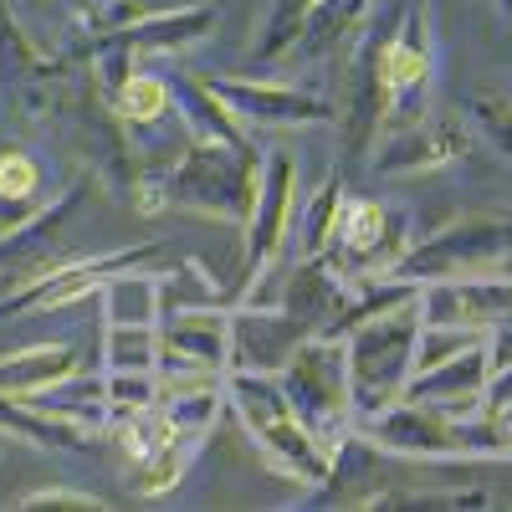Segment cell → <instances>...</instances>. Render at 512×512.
Listing matches in <instances>:
<instances>
[{"label": "cell", "instance_id": "cell-1", "mask_svg": "<svg viewBox=\"0 0 512 512\" xmlns=\"http://www.w3.org/2000/svg\"><path fill=\"white\" fill-rule=\"evenodd\" d=\"M349 436L374 451L410 456V461H502L512 456V436L502 431V420L492 410L456 415V410L405 400V395L384 410L354 415Z\"/></svg>", "mask_w": 512, "mask_h": 512}, {"label": "cell", "instance_id": "cell-2", "mask_svg": "<svg viewBox=\"0 0 512 512\" xmlns=\"http://www.w3.org/2000/svg\"><path fill=\"white\" fill-rule=\"evenodd\" d=\"M169 210H195V216L226 221L246 231L256 190H262V154L251 144H190L164 169Z\"/></svg>", "mask_w": 512, "mask_h": 512}, {"label": "cell", "instance_id": "cell-3", "mask_svg": "<svg viewBox=\"0 0 512 512\" xmlns=\"http://www.w3.org/2000/svg\"><path fill=\"white\" fill-rule=\"evenodd\" d=\"M415 338H420V308L415 303H405L395 313H379V318H364L359 328L344 333L354 415L384 410L405 395V384L415 374Z\"/></svg>", "mask_w": 512, "mask_h": 512}, {"label": "cell", "instance_id": "cell-4", "mask_svg": "<svg viewBox=\"0 0 512 512\" xmlns=\"http://www.w3.org/2000/svg\"><path fill=\"white\" fill-rule=\"evenodd\" d=\"M282 390L287 405L297 410V420L313 425V431L333 446L349 441V425H354V384H349V354H344V338L333 333H313L297 344V354L282 364Z\"/></svg>", "mask_w": 512, "mask_h": 512}, {"label": "cell", "instance_id": "cell-5", "mask_svg": "<svg viewBox=\"0 0 512 512\" xmlns=\"http://www.w3.org/2000/svg\"><path fill=\"white\" fill-rule=\"evenodd\" d=\"M512 262V205L507 210H466L446 221L436 236H415L410 256L400 262V277H472L497 272Z\"/></svg>", "mask_w": 512, "mask_h": 512}, {"label": "cell", "instance_id": "cell-6", "mask_svg": "<svg viewBox=\"0 0 512 512\" xmlns=\"http://www.w3.org/2000/svg\"><path fill=\"white\" fill-rule=\"evenodd\" d=\"M410 246H415V236H410L405 210L369 200V195H349L344 216H338V231H333V246L323 256L338 277L354 282V277H395Z\"/></svg>", "mask_w": 512, "mask_h": 512}, {"label": "cell", "instance_id": "cell-7", "mask_svg": "<svg viewBox=\"0 0 512 512\" xmlns=\"http://www.w3.org/2000/svg\"><path fill=\"white\" fill-rule=\"evenodd\" d=\"M297 154L292 149H267L262 154V190H256V210L241 231L246 251H241V287H236V303L251 282H262L267 272H277L282 262V246L297 226Z\"/></svg>", "mask_w": 512, "mask_h": 512}, {"label": "cell", "instance_id": "cell-8", "mask_svg": "<svg viewBox=\"0 0 512 512\" xmlns=\"http://www.w3.org/2000/svg\"><path fill=\"white\" fill-rule=\"evenodd\" d=\"M466 149H472V128H466V118L456 113H420L410 123H395L384 128L369 164L379 180H410V175H436V169L456 164Z\"/></svg>", "mask_w": 512, "mask_h": 512}, {"label": "cell", "instance_id": "cell-9", "mask_svg": "<svg viewBox=\"0 0 512 512\" xmlns=\"http://www.w3.org/2000/svg\"><path fill=\"white\" fill-rule=\"evenodd\" d=\"M149 256H159V246H128V251H103V256H52L47 267H41L31 282H21L6 303H0V318L11 313H26V308H72L82 297L103 292V282L123 267H144Z\"/></svg>", "mask_w": 512, "mask_h": 512}, {"label": "cell", "instance_id": "cell-10", "mask_svg": "<svg viewBox=\"0 0 512 512\" xmlns=\"http://www.w3.org/2000/svg\"><path fill=\"white\" fill-rule=\"evenodd\" d=\"M420 323H451L472 333H497L512 323V272H472V277H425L420 282Z\"/></svg>", "mask_w": 512, "mask_h": 512}, {"label": "cell", "instance_id": "cell-11", "mask_svg": "<svg viewBox=\"0 0 512 512\" xmlns=\"http://www.w3.org/2000/svg\"><path fill=\"white\" fill-rule=\"evenodd\" d=\"M221 103L246 123V128H318L338 118V103L323 93L292 88V82H251V77H210Z\"/></svg>", "mask_w": 512, "mask_h": 512}, {"label": "cell", "instance_id": "cell-12", "mask_svg": "<svg viewBox=\"0 0 512 512\" xmlns=\"http://www.w3.org/2000/svg\"><path fill=\"white\" fill-rule=\"evenodd\" d=\"M313 338V323L292 318L287 308H231V359L226 369H251V374H282V364L297 354V344Z\"/></svg>", "mask_w": 512, "mask_h": 512}, {"label": "cell", "instance_id": "cell-13", "mask_svg": "<svg viewBox=\"0 0 512 512\" xmlns=\"http://www.w3.org/2000/svg\"><path fill=\"white\" fill-rule=\"evenodd\" d=\"M226 359H231V308H200V313L159 318V364H154V374L226 369Z\"/></svg>", "mask_w": 512, "mask_h": 512}, {"label": "cell", "instance_id": "cell-14", "mask_svg": "<svg viewBox=\"0 0 512 512\" xmlns=\"http://www.w3.org/2000/svg\"><path fill=\"white\" fill-rule=\"evenodd\" d=\"M221 26V6H180V11H149L144 21L123 26V31H93L88 41H103V47H118L123 57H175L200 47L205 36H216Z\"/></svg>", "mask_w": 512, "mask_h": 512}, {"label": "cell", "instance_id": "cell-15", "mask_svg": "<svg viewBox=\"0 0 512 512\" xmlns=\"http://www.w3.org/2000/svg\"><path fill=\"white\" fill-rule=\"evenodd\" d=\"M256 441V451H262V461L272 466V472H282L287 482H328L333 477V461H338V446L323 441L313 425L297 420V410L277 415V420H262V425H251L246 431Z\"/></svg>", "mask_w": 512, "mask_h": 512}, {"label": "cell", "instance_id": "cell-16", "mask_svg": "<svg viewBox=\"0 0 512 512\" xmlns=\"http://www.w3.org/2000/svg\"><path fill=\"white\" fill-rule=\"evenodd\" d=\"M487 379H492V338L441 359V364L415 369L405 384V400H425V405H441L456 415H477L482 395H487Z\"/></svg>", "mask_w": 512, "mask_h": 512}, {"label": "cell", "instance_id": "cell-17", "mask_svg": "<svg viewBox=\"0 0 512 512\" xmlns=\"http://www.w3.org/2000/svg\"><path fill=\"white\" fill-rule=\"evenodd\" d=\"M169 93H175V123L190 144H251L246 123L221 103V93L210 88V77L175 72L169 77Z\"/></svg>", "mask_w": 512, "mask_h": 512}, {"label": "cell", "instance_id": "cell-18", "mask_svg": "<svg viewBox=\"0 0 512 512\" xmlns=\"http://www.w3.org/2000/svg\"><path fill=\"white\" fill-rule=\"evenodd\" d=\"M344 292L349 282L328 267V256H297V267H287L282 292H277V308H287L292 318L313 323V333H323L338 308H344Z\"/></svg>", "mask_w": 512, "mask_h": 512}, {"label": "cell", "instance_id": "cell-19", "mask_svg": "<svg viewBox=\"0 0 512 512\" xmlns=\"http://www.w3.org/2000/svg\"><path fill=\"white\" fill-rule=\"evenodd\" d=\"M36 410H47V415H57V420H67V425H77V431H88V436H98V431H108V395H103V379H88V374H67V379H57L52 390H36V395H26Z\"/></svg>", "mask_w": 512, "mask_h": 512}, {"label": "cell", "instance_id": "cell-20", "mask_svg": "<svg viewBox=\"0 0 512 512\" xmlns=\"http://www.w3.org/2000/svg\"><path fill=\"white\" fill-rule=\"evenodd\" d=\"M0 436L31 441L41 451H88V431H77V425L36 410L26 395H11V390H0Z\"/></svg>", "mask_w": 512, "mask_h": 512}, {"label": "cell", "instance_id": "cell-21", "mask_svg": "<svg viewBox=\"0 0 512 512\" xmlns=\"http://www.w3.org/2000/svg\"><path fill=\"white\" fill-rule=\"evenodd\" d=\"M82 359L72 344H36L26 354H11V359H0V390H11V395H36V390H52L57 379L77 374Z\"/></svg>", "mask_w": 512, "mask_h": 512}, {"label": "cell", "instance_id": "cell-22", "mask_svg": "<svg viewBox=\"0 0 512 512\" xmlns=\"http://www.w3.org/2000/svg\"><path fill=\"white\" fill-rule=\"evenodd\" d=\"M103 323H159V272L149 267H123L98 292Z\"/></svg>", "mask_w": 512, "mask_h": 512}, {"label": "cell", "instance_id": "cell-23", "mask_svg": "<svg viewBox=\"0 0 512 512\" xmlns=\"http://www.w3.org/2000/svg\"><path fill=\"white\" fill-rule=\"evenodd\" d=\"M108 103H113V113L128 123V134H139V128H159V123L175 118V93H169V77L144 72V67L128 77Z\"/></svg>", "mask_w": 512, "mask_h": 512}, {"label": "cell", "instance_id": "cell-24", "mask_svg": "<svg viewBox=\"0 0 512 512\" xmlns=\"http://www.w3.org/2000/svg\"><path fill=\"white\" fill-rule=\"evenodd\" d=\"M318 0H272L262 26H256V41H251V62L256 67H282L297 47V36L308 26V11Z\"/></svg>", "mask_w": 512, "mask_h": 512}, {"label": "cell", "instance_id": "cell-25", "mask_svg": "<svg viewBox=\"0 0 512 512\" xmlns=\"http://www.w3.org/2000/svg\"><path fill=\"white\" fill-rule=\"evenodd\" d=\"M200 308H236V292H221L195 262H175L169 272H159V318Z\"/></svg>", "mask_w": 512, "mask_h": 512}, {"label": "cell", "instance_id": "cell-26", "mask_svg": "<svg viewBox=\"0 0 512 512\" xmlns=\"http://www.w3.org/2000/svg\"><path fill=\"white\" fill-rule=\"evenodd\" d=\"M344 175H328L303 205H297V236H303V256H323L333 246V231H338V216H344Z\"/></svg>", "mask_w": 512, "mask_h": 512}, {"label": "cell", "instance_id": "cell-27", "mask_svg": "<svg viewBox=\"0 0 512 512\" xmlns=\"http://www.w3.org/2000/svg\"><path fill=\"white\" fill-rule=\"evenodd\" d=\"M200 451V436H175V441H164L159 451H149L144 461L128 466V477H134V492L144 497H164V492H175L190 472V461Z\"/></svg>", "mask_w": 512, "mask_h": 512}, {"label": "cell", "instance_id": "cell-28", "mask_svg": "<svg viewBox=\"0 0 512 512\" xmlns=\"http://www.w3.org/2000/svg\"><path fill=\"white\" fill-rule=\"evenodd\" d=\"M159 323H103V369H154Z\"/></svg>", "mask_w": 512, "mask_h": 512}, {"label": "cell", "instance_id": "cell-29", "mask_svg": "<svg viewBox=\"0 0 512 512\" xmlns=\"http://www.w3.org/2000/svg\"><path fill=\"white\" fill-rule=\"evenodd\" d=\"M159 405L169 410V420L190 436H210L216 420L226 415V384H200V390H185V395H159Z\"/></svg>", "mask_w": 512, "mask_h": 512}, {"label": "cell", "instance_id": "cell-30", "mask_svg": "<svg viewBox=\"0 0 512 512\" xmlns=\"http://www.w3.org/2000/svg\"><path fill=\"white\" fill-rule=\"evenodd\" d=\"M103 395H108V415H134L144 405L159 400V374L154 369H108L103 374Z\"/></svg>", "mask_w": 512, "mask_h": 512}, {"label": "cell", "instance_id": "cell-31", "mask_svg": "<svg viewBox=\"0 0 512 512\" xmlns=\"http://www.w3.org/2000/svg\"><path fill=\"white\" fill-rule=\"evenodd\" d=\"M466 118L482 128V139L502 159H512V93H497V88L472 93V98H466Z\"/></svg>", "mask_w": 512, "mask_h": 512}, {"label": "cell", "instance_id": "cell-32", "mask_svg": "<svg viewBox=\"0 0 512 512\" xmlns=\"http://www.w3.org/2000/svg\"><path fill=\"white\" fill-rule=\"evenodd\" d=\"M16 507H108V497H98V492H72V487H41V492L16 497Z\"/></svg>", "mask_w": 512, "mask_h": 512}, {"label": "cell", "instance_id": "cell-33", "mask_svg": "<svg viewBox=\"0 0 512 512\" xmlns=\"http://www.w3.org/2000/svg\"><path fill=\"white\" fill-rule=\"evenodd\" d=\"M507 405H512V359L507 364H492L487 395H482V410H507Z\"/></svg>", "mask_w": 512, "mask_h": 512}, {"label": "cell", "instance_id": "cell-34", "mask_svg": "<svg viewBox=\"0 0 512 512\" xmlns=\"http://www.w3.org/2000/svg\"><path fill=\"white\" fill-rule=\"evenodd\" d=\"M415 507H492L487 492H441V497H405Z\"/></svg>", "mask_w": 512, "mask_h": 512}, {"label": "cell", "instance_id": "cell-35", "mask_svg": "<svg viewBox=\"0 0 512 512\" xmlns=\"http://www.w3.org/2000/svg\"><path fill=\"white\" fill-rule=\"evenodd\" d=\"M492 6L502 11V21H507V31H512V0H492Z\"/></svg>", "mask_w": 512, "mask_h": 512}]
</instances>
